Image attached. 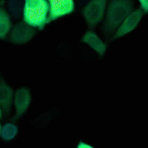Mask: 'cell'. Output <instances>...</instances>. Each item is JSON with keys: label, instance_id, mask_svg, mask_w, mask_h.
Segmentation results:
<instances>
[{"label": "cell", "instance_id": "obj_1", "mask_svg": "<svg viewBox=\"0 0 148 148\" xmlns=\"http://www.w3.org/2000/svg\"><path fill=\"white\" fill-rule=\"evenodd\" d=\"M134 9L130 0H113L106 6L103 31L106 35L113 34L127 16Z\"/></svg>", "mask_w": 148, "mask_h": 148}, {"label": "cell", "instance_id": "obj_2", "mask_svg": "<svg viewBox=\"0 0 148 148\" xmlns=\"http://www.w3.org/2000/svg\"><path fill=\"white\" fill-rule=\"evenodd\" d=\"M48 16V1H25L23 21L25 23L36 29H42L49 23Z\"/></svg>", "mask_w": 148, "mask_h": 148}, {"label": "cell", "instance_id": "obj_3", "mask_svg": "<svg viewBox=\"0 0 148 148\" xmlns=\"http://www.w3.org/2000/svg\"><path fill=\"white\" fill-rule=\"evenodd\" d=\"M107 2L93 0L88 2L83 9V16L87 25L92 28L101 22L105 15Z\"/></svg>", "mask_w": 148, "mask_h": 148}, {"label": "cell", "instance_id": "obj_4", "mask_svg": "<svg viewBox=\"0 0 148 148\" xmlns=\"http://www.w3.org/2000/svg\"><path fill=\"white\" fill-rule=\"evenodd\" d=\"M37 34V29L23 21L15 24L9 34L10 42L16 45H23L29 42Z\"/></svg>", "mask_w": 148, "mask_h": 148}, {"label": "cell", "instance_id": "obj_5", "mask_svg": "<svg viewBox=\"0 0 148 148\" xmlns=\"http://www.w3.org/2000/svg\"><path fill=\"white\" fill-rule=\"evenodd\" d=\"M144 13L140 9H134L124 20L113 34L112 39H116L132 32L139 24Z\"/></svg>", "mask_w": 148, "mask_h": 148}, {"label": "cell", "instance_id": "obj_6", "mask_svg": "<svg viewBox=\"0 0 148 148\" xmlns=\"http://www.w3.org/2000/svg\"><path fill=\"white\" fill-rule=\"evenodd\" d=\"M31 101V93L28 88L20 87L14 92L13 102L15 111L14 119H18L25 114L28 109Z\"/></svg>", "mask_w": 148, "mask_h": 148}, {"label": "cell", "instance_id": "obj_7", "mask_svg": "<svg viewBox=\"0 0 148 148\" xmlns=\"http://www.w3.org/2000/svg\"><path fill=\"white\" fill-rule=\"evenodd\" d=\"M49 3L48 22L71 13L75 8L72 0H50Z\"/></svg>", "mask_w": 148, "mask_h": 148}, {"label": "cell", "instance_id": "obj_8", "mask_svg": "<svg viewBox=\"0 0 148 148\" xmlns=\"http://www.w3.org/2000/svg\"><path fill=\"white\" fill-rule=\"evenodd\" d=\"M14 92L11 86L5 82L0 83V108L2 113L8 115L12 110Z\"/></svg>", "mask_w": 148, "mask_h": 148}, {"label": "cell", "instance_id": "obj_9", "mask_svg": "<svg viewBox=\"0 0 148 148\" xmlns=\"http://www.w3.org/2000/svg\"><path fill=\"white\" fill-rule=\"evenodd\" d=\"M82 41L101 56H103L107 50V46L105 43L92 31H87L82 37Z\"/></svg>", "mask_w": 148, "mask_h": 148}, {"label": "cell", "instance_id": "obj_10", "mask_svg": "<svg viewBox=\"0 0 148 148\" xmlns=\"http://www.w3.org/2000/svg\"><path fill=\"white\" fill-rule=\"evenodd\" d=\"M13 27L11 17L6 10L0 6V39L5 38Z\"/></svg>", "mask_w": 148, "mask_h": 148}, {"label": "cell", "instance_id": "obj_11", "mask_svg": "<svg viewBox=\"0 0 148 148\" xmlns=\"http://www.w3.org/2000/svg\"><path fill=\"white\" fill-rule=\"evenodd\" d=\"M24 2L25 1L20 0L9 1L7 2L6 11L10 17H12L15 19H18L23 17Z\"/></svg>", "mask_w": 148, "mask_h": 148}, {"label": "cell", "instance_id": "obj_12", "mask_svg": "<svg viewBox=\"0 0 148 148\" xmlns=\"http://www.w3.org/2000/svg\"><path fill=\"white\" fill-rule=\"evenodd\" d=\"M18 132V127L13 123H6L2 125L1 137L5 141H10L16 138Z\"/></svg>", "mask_w": 148, "mask_h": 148}, {"label": "cell", "instance_id": "obj_13", "mask_svg": "<svg viewBox=\"0 0 148 148\" xmlns=\"http://www.w3.org/2000/svg\"><path fill=\"white\" fill-rule=\"evenodd\" d=\"M140 3V9L145 13L148 11V1L147 0H141L139 1Z\"/></svg>", "mask_w": 148, "mask_h": 148}, {"label": "cell", "instance_id": "obj_14", "mask_svg": "<svg viewBox=\"0 0 148 148\" xmlns=\"http://www.w3.org/2000/svg\"><path fill=\"white\" fill-rule=\"evenodd\" d=\"M76 148H94L92 145L84 141H79L77 145Z\"/></svg>", "mask_w": 148, "mask_h": 148}, {"label": "cell", "instance_id": "obj_15", "mask_svg": "<svg viewBox=\"0 0 148 148\" xmlns=\"http://www.w3.org/2000/svg\"><path fill=\"white\" fill-rule=\"evenodd\" d=\"M2 110L0 108V119L2 117Z\"/></svg>", "mask_w": 148, "mask_h": 148}, {"label": "cell", "instance_id": "obj_16", "mask_svg": "<svg viewBox=\"0 0 148 148\" xmlns=\"http://www.w3.org/2000/svg\"><path fill=\"white\" fill-rule=\"evenodd\" d=\"M1 130H2V125L0 123V136H1Z\"/></svg>", "mask_w": 148, "mask_h": 148}]
</instances>
